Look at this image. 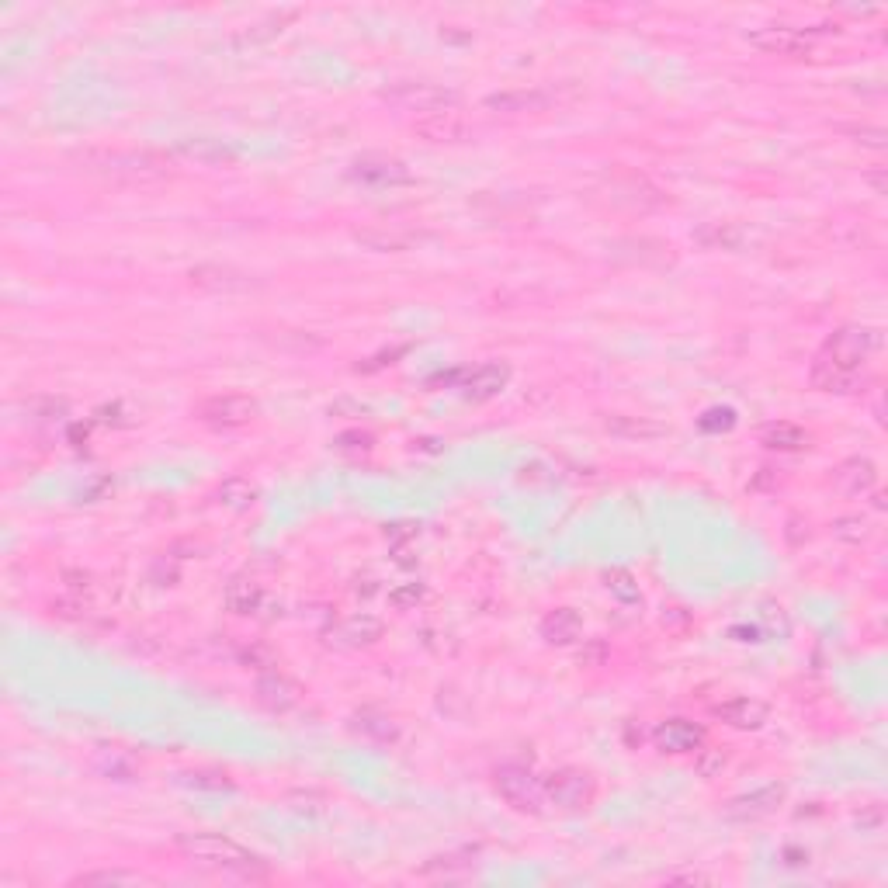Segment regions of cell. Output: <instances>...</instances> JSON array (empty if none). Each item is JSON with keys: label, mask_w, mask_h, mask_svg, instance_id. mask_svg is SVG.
<instances>
[{"label": "cell", "mask_w": 888, "mask_h": 888, "mask_svg": "<svg viewBox=\"0 0 888 888\" xmlns=\"http://www.w3.org/2000/svg\"><path fill=\"white\" fill-rule=\"evenodd\" d=\"M878 337L868 327H843L833 337H826V344L819 347L816 361H812V389L819 392H850L861 379L864 361L875 354Z\"/></svg>", "instance_id": "cell-1"}, {"label": "cell", "mask_w": 888, "mask_h": 888, "mask_svg": "<svg viewBox=\"0 0 888 888\" xmlns=\"http://www.w3.org/2000/svg\"><path fill=\"white\" fill-rule=\"evenodd\" d=\"M77 164L84 174L105 177V181H122V184H150L174 174L170 157L153 150H87L77 157Z\"/></svg>", "instance_id": "cell-2"}, {"label": "cell", "mask_w": 888, "mask_h": 888, "mask_svg": "<svg viewBox=\"0 0 888 888\" xmlns=\"http://www.w3.org/2000/svg\"><path fill=\"white\" fill-rule=\"evenodd\" d=\"M177 847H181L184 857H191L195 864H205V868L216 871H229V875L240 878H264L268 875V864L257 854H250L247 847L226 840V836L216 833H184L177 836Z\"/></svg>", "instance_id": "cell-3"}, {"label": "cell", "mask_w": 888, "mask_h": 888, "mask_svg": "<svg viewBox=\"0 0 888 888\" xmlns=\"http://www.w3.org/2000/svg\"><path fill=\"white\" fill-rule=\"evenodd\" d=\"M386 98L392 105L406 108V111H420V115H438V111H455L458 98L455 87H441V84H427V80H410V84H396L392 91H386Z\"/></svg>", "instance_id": "cell-4"}, {"label": "cell", "mask_w": 888, "mask_h": 888, "mask_svg": "<svg viewBox=\"0 0 888 888\" xmlns=\"http://www.w3.org/2000/svg\"><path fill=\"white\" fill-rule=\"evenodd\" d=\"M261 406L250 396H212L195 406V417L202 424L216 427V431H233V427H247L257 420Z\"/></svg>", "instance_id": "cell-5"}, {"label": "cell", "mask_w": 888, "mask_h": 888, "mask_svg": "<svg viewBox=\"0 0 888 888\" xmlns=\"http://www.w3.org/2000/svg\"><path fill=\"white\" fill-rule=\"evenodd\" d=\"M497 791L503 795V802L514 805L517 812H542L545 802V788L528 767L507 764L497 771Z\"/></svg>", "instance_id": "cell-6"}, {"label": "cell", "mask_w": 888, "mask_h": 888, "mask_svg": "<svg viewBox=\"0 0 888 888\" xmlns=\"http://www.w3.org/2000/svg\"><path fill=\"white\" fill-rule=\"evenodd\" d=\"M545 798L559 809H587L594 802V777L587 771H576V767H562V771L549 774L542 781Z\"/></svg>", "instance_id": "cell-7"}, {"label": "cell", "mask_w": 888, "mask_h": 888, "mask_svg": "<svg viewBox=\"0 0 888 888\" xmlns=\"http://www.w3.org/2000/svg\"><path fill=\"white\" fill-rule=\"evenodd\" d=\"M823 28H798V25H767L750 32V42L771 56H805L816 46V35Z\"/></svg>", "instance_id": "cell-8"}, {"label": "cell", "mask_w": 888, "mask_h": 888, "mask_svg": "<svg viewBox=\"0 0 888 888\" xmlns=\"http://www.w3.org/2000/svg\"><path fill=\"white\" fill-rule=\"evenodd\" d=\"M351 181L368 184V188H396V184H410L413 174L403 160L392 157H379V153H368V157H358L351 164Z\"/></svg>", "instance_id": "cell-9"}, {"label": "cell", "mask_w": 888, "mask_h": 888, "mask_svg": "<svg viewBox=\"0 0 888 888\" xmlns=\"http://www.w3.org/2000/svg\"><path fill=\"white\" fill-rule=\"evenodd\" d=\"M784 802V784H764V788L750 791V795H739L725 805V819H736V823H757V819H767L777 805Z\"/></svg>", "instance_id": "cell-10"}, {"label": "cell", "mask_w": 888, "mask_h": 888, "mask_svg": "<svg viewBox=\"0 0 888 888\" xmlns=\"http://www.w3.org/2000/svg\"><path fill=\"white\" fill-rule=\"evenodd\" d=\"M653 743L660 746L663 753H673V757H684V753H698L705 746V729L694 725L691 719H666L656 725Z\"/></svg>", "instance_id": "cell-11"}, {"label": "cell", "mask_w": 888, "mask_h": 888, "mask_svg": "<svg viewBox=\"0 0 888 888\" xmlns=\"http://www.w3.org/2000/svg\"><path fill=\"white\" fill-rule=\"evenodd\" d=\"M413 132H417L424 143H434V146H455V143H465L469 139V122H465L458 111H438V115H424L417 125H413Z\"/></svg>", "instance_id": "cell-12"}, {"label": "cell", "mask_w": 888, "mask_h": 888, "mask_svg": "<svg viewBox=\"0 0 888 888\" xmlns=\"http://www.w3.org/2000/svg\"><path fill=\"white\" fill-rule=\"evenodd\" d=\"M254 694L268 712H292L302 701V687L295 684L292 677H285V673H264V677L257 680Z\"/></svg>", "instance_id": "cell-13"}, {"label": "cell", "mask_w": 888, "mask_h": 888, "mask_svg": "<svg viewBox=\"0 0 888 888\" xmlns=\"http://www.w3.org/2000/svg\"><path fill=\"white\" fill-rule=\"evenodd\" d=\"M174 153L181 160H191V164H198V167H233L236 164V150H233V146L222 143V139H212V136L184 139V143H177Z\"/></svg>", "instance_id": "cell-14"}, {"label": "cell", "mask_w": 888, "mask_h": 888, "mask_svg": "<svg viewBox=\"0 0 888 888\" xmlns=\"http://www.w3.org/2000/svg\"><path fill=\"white\" fill-rule=\"evenodd\" d=\"M552 105V98L538 87H517V91H500L486 98V108L497 115H538Z\"/></svg>", "instance_id": "cell-15"}, {"label": "cell", "mask_w": 888, "mask_h": 888, "mask_svg": "<svg viewBox=\"0 0 888 888\" xmlns=\"http://www.w3.org/2000/svg\"><path fill=\"white\" fill-rule=\"evenodd\" d=\"M875 483L878 469L868 458H847V462H840L833 469V486L840 493H847V497H864V493L875 490Z\"/></svg>", "instance_id": "cell-16"}, {"label": "cell", "mask_w": 888, "mask_h": 888, "mask_svg": "<svg viewBox=\"0 0 888 888\" xmlns=\"http://www.w3.org/2000/svg\"><path fill=\"white\" fill-rule=\"evenodd\" d=\"M188 278L191 285L205 288V292H250V288H257V281L250 275L233 268H219V264H202V268H195Z\"/></svg>", "instance_id": "cell-17"}, {"label": "cell", "mask_w": 888, "mask_h": 888, "mask_svg": "<svg viewBox=\"0 0 888 888\" xmlns=\"http://www.w3.org/2000/svg\"><path fill=\"white\" fill-rule=\"evenodd\" d=\"M510 382V368L500 365V361H486V365H479L476 372L465 375L462 389L469 399H476V403H483V399H493L500 396L503 389H507Z\"/></svg>", "instance_id": "cell-18"}, {"label": "cell", "mask_w": 888, "mask_h": 888, "mask_svg": "<svg viewBox=\"0 0 888 888\" xmlns=\"http://www.w3.org/2000/svg\"><path fill=\"white\" fill-rule=\"evenodd\" d=\"M715 715H719L725 725H732V729L753 732L767 722V705L757 698H729L722 701V705H715Z\"/></svg>", "instance_id": "cell-19"}, {"label": "cell", "mask_w": 888, "mask_h": 888, "mask_svg": "<svg viewBox=\"0 0 888 888\" xmlns=\"http://www.w3.org/2000/svg\"><path fill=\"white\" fill-rule=\"evenodd\" d=\"M354 240L361 247L375 250V254H403L413 243H420V233H406V229H358Z\"/></svg>", "instance_id": "cell-20"}, {"label": "cell", "mask_w": 888, "mask_h": 888, "mask_svg": "<svg viewBox=\"0 0 888 888\" xmlns=\"http://www.w3.org/2000/svg\"><path fill=\"white\" fill-rule=\"evenodd\" d=\"M333 635H337V642H344V646H375V642L382 639V621L372 618V614H351V618H344L337 628H333Z\"/></svg>", "instance_id": "cell-21"}, {"label": "cell", "mask_w": 888, "mask_h": 888, "mask_svg": "<svg viewBox=\"0 0 888 888\" xmlns=\"http://www.w3.org/2000/svg\"><path fill=\"white\" fill-rule=\"evenodd\" d=\"M580 632L583 621L573 608H555L542 618V639L552 642V646H569V642L580 639Z\"/></svg>", "instance_id": "cell-22"}, {"label": "cell", "mask_w": 888, "mask_h": 888, "mask_svg": "<svg viewBox=\"0 0 888 888\" xmlns=\"http://www.w3.org/2000/svg\"><path fill=\"white\" fill-rule=\"evenodd\" d=\"M611 198L618 205H628V209H639V212L660 209L663 205L660 191L649 188V184L639 181V177H628V181H621V184H611Z\"/></svg>", "instance_id": "cell-23"}, {"label": "cell", "mask_w": 888, "mask_h": 888, "mask_svg": "<svg viewBox=\"0 0 888 888\" xmlns=\"http://www.w3.org/2000/svg\"><path fill=\"white\" fill-rule=\"evenodd\" d=\"M226 604L233 614H257L264 608V587L250 576H236L226 587Z\"/></svg>", "instance_id": "cell-24"}, {"label": "cell", "mask_w": 888, "mask_h": 888, "mask_svg": "<svg viewBox=\"0 0 888 888\" xmlns=\"http://www.w3.org/2000/svg\"><path fill=\"white\" fill-rule=\"evenodd\" d=\"M604 427H608L611 434H618V438H660V434H666V427L656 424V420L618 417V413H611V417L604 420Z\"/></svg>", "instance_id": "cell-25"}, {"label": "cell", "mask_w": 888, "mask_h": 888, "mask_svg": "<svg viewBox=\"0 0 888 888\" xmlns=\"http://www.w3.org/2000/svg\"><path fill=\"white\" fill-rule=\"evenodd\" d=\"M760 441L774 451H802V448H809V431H802V427H795V424H771L764 434H760Z\"/></svg>", "instance_id": "cell-26"}, {"label": "cell", "mask_w": 888, "mask_h": 888, "mask_svg": "<svg viewBox=\"0 0 888 888\" xmlns=\"http://www.w3.org/2000/svg\"><path fill=\"white\" fill-rule=\"evenodd\" d=\"M746 240V233L736 226V222H708L705 229H698V243L712 250H736L739 243Z\"/></svg>", "instance_id": "cell-27"}, {"label": "cell", "mask_w": 888, "mask_h": 888, "mask_svg": "<svg viewBox=\"0 0 888 888\" xmlns=\"http://www.w3.org/2000/svg\"><path fill=\"white\" fill-rule=\"evenodd\" d=\"M354 732H361V736L368 739H379V743H392V739L399 736V725L389 719V715H379V712H361L354 715L351 722Z\"/></svg>", "instance_id": "cell-28"}, {"label": "cell", "mask_w": 888, "mask_h": 888, "mask_svg": "<svg viewBox=\"0 0 888 888\" xmlns=\"http://www.w3.org/2000/svg\"><path fill=\"white\" fill-rule=\"evenodd\" d=\"M216 497H219V503H226V507L243 510V507H250V503L257 500V486L250 483V479H243V476H229L226 483L216 490Z\"/></svg>", "instance_id": "cell-29"}, {"label": "cell", "mask_w": 888, "mask_h": 888, "mask_svg": "<svg viewBox=\"0 0 888 888\" xmlns=\"http://www.w3.org/2000/svg\"><path fill=\"white\" fill-rule=\"evenodd\" d=\"M146 878L136 871H91V875L73 878V885H143Z\"/></svg>", "instance_id": "cell-30"}, {"label": "cell", "mask_w": 888, "mask_h": 888, "mask_svg": "<svg viewBox=\"0 0 888 888\" xmlns=\"http://www.w3.org/2000/svg\"><path fill=\"white\" fill-rule=\"evenodd\" d=\"M843 136H850L854 143L868 146V150H885V143H888V132L882 129V125H847V129H843Z\"/></svg>", "instance_id": "cell-31"}, {"label": "cell", "mask_w": 888, "mask_h": 888, "mask_svg": "<svg viewBox=\"0 0 888 888\" xmlns=\"http://www.w3.org/2000/svg\"><path fill=\"white\" fill-rule=\"evenodd\" d=\"M833 535L840 538V542H850V545H861L871 538V528L864 517H843V521L833 524Z\"/></svg>", "instance_id": "cell-32"}, {"label": "cell", "mask_w": 888, "mask_h": 888, "mask_svg": "<svg viewBox=\"0 0 888 888\" xmlns=\"http://www.w3.org/2000/svg\"><path fill=\"white\" fill-rule=\"evenodd\" d=\"M608 590L614 597H618L621 604H639L642 594H639V583L632 580V576L625 573V569H614V573L608 576Z\"/></svg>", "instance_id": "cell-33"}, {"label": "cell", "mask_w": 888, "mask_h": 888, "mask_svg": "<svg viewBox=\"0 0 888 888\" xmlns=\"http://www.w3.org/2000/svg\"><path fill=\"white\" fill-rule=\"evenodd\" d=\"M333 448L344 451V455H365V451L375 448V438L368 431H344L333 438Z\"/></svg>", "instance_id": "cell-34"}, {"label": "cell", "mask_w": 888, "mask_h": 888, "mask_svg": "<svg viewBox=\"0 0 888 888\" xmlns=\"http://www.w3.org/2000/svg\"><path fill=\"white\" fill-rule=\"evenodd\" d=\"M472 854H448V857H434L431 864H424V875H448L451 868H472L469 861Z\"/></svg>", "instance_id": "cell-35"}, {"label": "cell", "mask_w": 888, "mask_h": 888, "mask_svg": "<svg viewBox=\"0 0 888 888\" xmlns=\"http://www.w3.org/2000/svg\"><path fill=\"white\" fill-rule=\"evenodd\" d=\"M240 663L247 666H254V670H264V666H275V656H271V649H264V646H250V649H243L240 653Z\"/></svg>", "instance_id": "cell-36"}, {"label": "cell", "mask_w": 888, "mask_h": 888, "mask_svg": "<svg viewBox=\"0 0 888 888\" xmlns=\"http://www.w3.org/2000/svg\"><path fill=\"white\" fill-rule=\"evenodd\" d=\"M420 597H424V583H406V587L392 590L389 601L396 604V608H410V604H417Z\"/></svg>", "instance_id": "cell-37"}, {"label": "cell", "mask_w": 888, "mask_h": 888, "mask_svg": "<svg viewBox=\"0 0 888 888\" xmlns=\"http://www.w3.org/2000/svg\"><path fill=\"white\" fill-rule=\"evenodd\" d=\"M608 660V646L601 639H590L587 646L580 649V666H601Z\"/></svg>", "instance_id": "cell-38"}, {"label": "cell", "mask_w": 888, "mask_h": 888, "mask_svg": "<svg viewBox=\"0 0 888 888\" xmlns=\"http://www.w3.org/2000/svg\"><path fill=\"white\" fill-rule=\"evenodd\" d=\"M736 424V413L732 410H708L705 413V420H701V427H705V431H729V427Z\"/></svg>", "instance_id": "cell-39"}, {"label": "cell", "mask_w": 888, "mask_h": 888, "mask_svg": "<svg viewBox=\"0 0 888 888\" xmlns=\"http://www.w3.org/2000/svg\"><path fill=\"white\" fill-rule=\"evenodd\" d=\"M63 580H66V590H70L73 597L91 594V576H87V573H63Z\"/></svg>", "instance_id": "cell-40"}, {"label": "cell", "mask_w": 888, "mask_h": 888, "mask_svg": "<svg viewBox=\"0 0 888 888\" xmlns=\"http://www.w3.org/2000/svg\"><path fill=\"white\" fill-rule=\"evenodd\" d=\"M191 784H202V788H229L226 774H188Z\"/></svg>", "instance_id": "cell-41"}, {"label": "cell", "mask_w": 888, "mask_h": 888, "mask_svg": "<svg viewBox=\"0 0 888 888\" xmlns=\"http://www.w3.org/2000/svg\"><path fill=\"white\" fill-rule=\"evenodd\" d=\"M722 767H725V757H722V753H708V757L701 760V774H705V777H712L715 771H722Z\"/></svg>", "instance_id": "cell-42"}]
</instances>
